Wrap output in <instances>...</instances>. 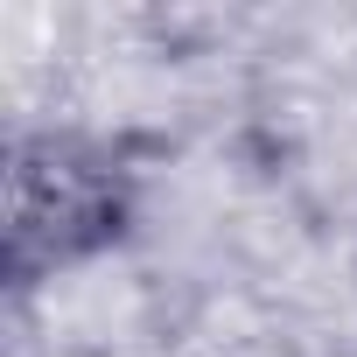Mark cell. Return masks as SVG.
Instances as JSON below:
<instances>
[{
  "label": "cell",
  "instance_id": "1",
  "mask_svg": "<svg viewBox=\"0 0 357 357\" xmlns=\"http://www.w3.org/2000/svg\"><path fill=\"white\" fill-rule=\"evenodd\" d=\"M126 218V175L70 140V133H43V140H15V168H8V259L15 273H43L63 266L91 245H105Z\"/></svg>",
  "mask_w": 357,
  "mask_h": 357
}]
</instances>
